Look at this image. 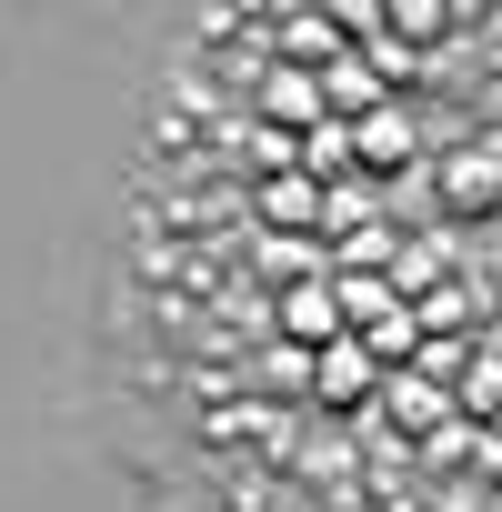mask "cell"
Returning a JSON list of instances; mask_svg holds the SVG:
<instances>
[{"instance_id":"obj_1","label":"cell","mask_w":502,"mask_h":512,"mask_svg":"<svg viewBox=\"0 0 502 512\" xmlns=\"http://www.w3.org/2000/svg\"><path fill=\"white\" fill-rule=\"evenodd\" d=\"M262 51L282 71H332V61H352V21L342 11H272L262 21Z\"/></svg>"},{"instance_id":"obj_2","label":"cell","mask_w":502,"mask_h":512,"mask_svg":"<svg viewBox=\"0 0 502 512\" xmlns=\"http://www.w3.org/2000/svg\"><path fill=\"white\" fill-rule=\"evenodd\" d=\"M272 332H282L292 352H332V342H352V322H342V282H292L282 312H272Z\"/></svg>"},{"instance_id":"obj_3","label":"cell","mask_w":502,"mask_h":512,"mask_svg":"<svg viewBox=\"0 0 502 512\" xmlns=\"http://www.w3.org/2000/svg\"><path fill=\"white\" fill-rule=\"evenodd\" d=\"M322 111H332V101H322V71H282V61H272L262 81H251V121H272V131H292V121L322 131Z\"/></svg>"},{"instance_id":"obj_4","label":"cell","mask_w":502,"mask_h":512,"mask_svg":"<svg viewBox=\"0 0 502 512\" xmlns=\"http://www.w3.org/2000/svg\"><path fill=\"white\" fill-rule=\"evenodd\" d=\"M312 392H322L332 412L372 402V392H382V352H372V342H332V352H312Z\"/></svg>"},{"instance_id":"obj_5","label":"cell","mask_w":502,"mask_h":512,"mask_svg":"<svg viewBox=\"0 0 502 512\" xmlns=\"http://www.w3.org/2000/svg\"><path fill=\"white\" fill-rule=\"evenodd\" d=\"M352 151H362V171H402V161L422 151V121H412L402 101H382L372 121H352Z\"/></svg>"},{"instance_id":"obj_6","label":"cell","mask_w":502,"mask_h":512,"mask_svg":"<svg viewBox=\"0 0 502 512\" xmlns=\"http://www.w3.org/2000/svg\"><path fill=\"white\" fill-rule=\"evenodd\" d=\"M251 211H262V221H332V191L312 181V171H292V181H251Z\"/></svg>"},{"instance_id":"obj_7","label":"cell","mask_w":502,"mask_h":512,"mask_svg":"<svg viewBox=\"0 0 502 512\" xmlns=\"http://www.w3.org/2000/svg\"><path fill=\"white\" fill-rule=\"evenodd\" d=\"M322 101H332L342 121H372V111L392 101V81H382L372 61H332V71H322Z\"/></svg>"},{"instance_id":"obj_8","label":"cell","mask_w":502,"mask_h":512,"mask_svg":"<svg viewBox=\"0 0 502 512\" xmlns=\"http://www.w3.org/2000/svg\"><path fill=\"white\" fill-rule=\"evenodd\" d=\"M342 322L392 332V322H402V312H392V282H382V272H342Z\"/></svg>"},{"instance_id":"obj_9","label":"cell","mask_w":502,"mask_h":512,"mask_svg":"<svg viewBox=\"0 0 502 512\" xmlns=\"http://www.w3.org/2000/svg\"><path fill=\"white\" fill-rule=\"evenodd\" d=\"M492 191H502V171H492V161H482V151H462V161H452V171H442V201H452V211H482V201H492Z\"/></svg>"}]
</instances>
